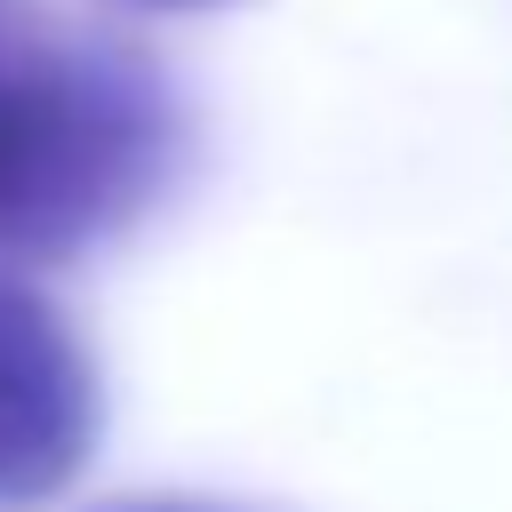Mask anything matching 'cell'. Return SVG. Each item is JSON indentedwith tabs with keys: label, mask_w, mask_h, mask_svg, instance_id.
<instances>
[{
	"label": "cell",
	"mask_w": 512,
	"mask_h": 512,
	"mask_svg": "<svg viewBox=\"0 0 512 512\" xmlns=\"http://www.w3.org/2000/svg\"><path fill=\"white\" fill-rule=\"evenodd\" d=\"M184 152L152 56L40 0H0V256H72L168 184Z\"/></svg>",
	"instance_id": "6da1fadb"
},
{
	"label": "cell",
	"mask_w": 512,
	"mask_h": 512,
	"mask_svg": "<svg viewBox=\"0 0 512 512\" xmlns=\"http://www.w3.org/2000/svg\"><path fill=\"white\" fill-rule=\"evenodd\" d=\"M96 424L104 392L72 320L32 280L0 272V512L56 496L88 464Z\"/></svg>",
	"instance_id": "7a4b0ae2"
},
{
	"label": "cell",
	"mask_w": 512,
	"mask_h": 512,
	"mask_svg": "<svg viewBox=\"0 0 512 512\" xmlns=\"http://www.w3.org/2000/svg\"><path fill=\"white\" fill-rule=\"evenodd\" d=\"M120 512H216V504H120Z\"/></svg>",
	"instance_id": "3957f363"
},
{
	"label": "cell",
	"mask_w": 512,
	"mask_h": 512,
	"mask_svg": "<svg viewBox=\"0 0 512 512\" xmlns=\"http://www.w3.org/2000/svg\"><path fill=\"white\" fill-rule=\"evenodd\" d=\"M128 8H216V0H128Z\"/></svg>",
	"instance_id": "277c9868"
}]
</instances>
